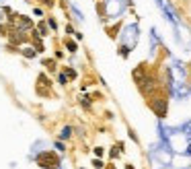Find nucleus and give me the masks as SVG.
I'll return each mask as SVG.
<instances>
[{
    "label": "nucleus",
    "instance_id": "nucleus-1",
    "mask_svg": "<svg viewBox=\"0 0 191 169\" xmlns=\"http://www.w3.org/2000/svg\"><path fill=\"white\" fill-rule=\"evenodd\" d=\"M148 105H150V110L154 111L158 118H164V115H167V110H169V99L164 95H154V97L150 95Z\"/></svg>",
    "mask_w": 191,
    "mask_h": 169
},
{
    "label": "nucleus",
    "instance_id": "nucleus-2",
    "mask_svg": "<svg viewBox=\"0 0 191 169\" xmlns=\"http://www.w3.org/2000/svg\"><path fill=\"white\" fill-rule=\"evenodd\" d=\"M37 165H41L43 169H58V157L51 153H41L37 157Z\"/></svg>",
    "mask_w": 191,
    "mask_h": 169
},
{
    "label": "nucleus",
    "instance_id": "nucleus-3",
    "mask_svg": "<svg viewBox=\"0 0 191 169\" xmlns=\"http://www.w3.org/2000/svg\"><path fill=\"white\" fill-rule=\"evenodd\" d=\"M132 76H134V80H136V84H138V87H140V84H142L144 83V80H146V66H138V68L136 70H134V72H132Z\"/></svg>",
    "mask_w": 191,
    "mask_h": 169
},
{
    "label": "nucleus",
    "instance_id": "nucleus-4",
    "mask_svg": "<svg viewBox=\"0 0 191 169\" xmlns=\"http://www.w3.org/2000/svg\"><path fill=\"white\" fill-rule=\"evenodd\" d=\"M43 66L49 70V72H54V70H56V62H54V60H43Z\"/></svg>",
    "mask_w": 191,
    "mask_h": 169
},
{
    "label": "nucleus",
    "instance_id": "nucleus-5",
    "mask_svg": "<svg viewBox=\"0 0 191 169\" xmlns=\"http://www.w3.org/2000/svg\"><path fill=\"white\" fill-rule=\"evenodd\" d=\"M66 48H68V52H76V41H72V39H66Z\"/></svg>",
    "mask_w": 191,
    "mask_h": 169
},
{
    "label": "nucleus",
    "instance_id": "nucleus-6",
    "mask_svg": "<svg viewBox=\"0 0 191 169\" xmlns=\"http://www.w3.org/2000/svg\"><path fill=\"white\" fill-rule=\"evenodd\" d=\"M70 134H72V128H68V126H66V128L62 130V134H60V136H62V138H70Z\"/></svg>",
    "mask_w": 191,
    "mask_h": 169
},
{
    "label": "nucleus",
    "instance_id": "nucleus-7",
    "mask_svg": "<svg viewBox=\"0 0 191 169\" xmlns=\"http://www.w3.org/2000/svg\"><path fill=\"white\" fill-rule=\"evenodd\" d=\"M93 165H95V169H103V167H105V163H103L101 159H95V161H93Z\"/></svg>",
    "mask_w": 191,
    "mask_h": 169
},
{
    "label": "nucleus",
    "instance_id": "nucleus-8",
    "mask_svg": "<svg viewBox=\"0 0 191 169\" xmlns=\"http://www.w3.org/2000/svg\"><path fill=\"white\" fill-rule=\"evenodd\" d=\"M66 76H68V79H76V70L68 68V70H66Z\"/></svg>",
    "mask_w": 191,
    "mask_h": 169
},
{
    "label": "nucleus",
    "instance_id": "nucleus-9",
    "mask_svg": "<svg viewBox=\"0 0 191 169\" xmlns=\"http://www.w3.org/2000/svg\"><path fill=\"white\" fill-rule=\"evenodd\" d=\"M23 56H25V58H33L35 52H33V50H23Z\"/></svg>",
    "mask_w": 191,
    "mask_h": 169
},
{
    "label": "nucleus",
    "instance_id": "nucleus-10",
    "mask_svg": "<svg viewBox=\"0 0 191 169\" xmlns=\"http://www.w3.org/2000/svg\"><path fill=\"white\" fill-rule=\"evenodd\" d=\"M93 153L97 155V157H103V153H105V151L101 149V146H97V149H93Z\"/></svg>",
    "mask_w": 191,
    "mask_h": 169
},
{
    "label": "nucleus",
    "instance_id": "nucleus-11",
    "mask_svg": "<svg viewBox=\"0 0 191 169\" xmlns=\"http://www.w3.org/2000/svg\"><path fill=\"white\" fill-rule=\"evenodd\" d=\"M80 103H82L84 107H88V105H91V101H88V97H82V99H80Z\"/></svg>",
    "mask_w": 191,
    "mask_h": 169
},
{
    "label": "nucleus",
    "instance_id": "nucleus-12",
    "mask_svg": "<svg viewBox=\"0 0 191 169\" xmlns=\"http://www.w3.org/2000/svg\"><path fill=\"white\" fill-rule=\"evenodd\" d=\"M60 83L66 84V83H68V76H66V74H60Z\"/></svg>",
    "mask_w": 191,
    "mask_h": 169
},
{
    "label": "nucleus",
    "instance_id": "nucleus-13",
    "mask_svg": "<svg viewBox=\"0 0 191 169\" xmlns=\"http://www.w3.org/2000/svg\"><path fill=\"white\" fill-rule=\"evenodd\" d=\"M121 56H123V58L127 56V48H125V45H121Z\"/></svg>",
    "mask_w": 191,
    "mask_h": 169
},
{
    "label": "nucleus",
    "instance_id": "nucleus-14",
    "mask_svg": "<svg viewBox=\"0 0 191 169\" xmlns=\"http://www.w3.org/2000/svg\"><path fill=\"white\" fill-rule=\"evenodd\" d=\"M125 169H136V167H134V165H125Z\"/></svg>",
    "mask_w": 191,
    "mask_h": 169
},
{
    "label": "nucleus",
    "instance_id": "nucleus-15",
    "mask_svg": "<svg viewBox=\"0 0 191 169\" xmlns=\"http://www.w3.org/2000/svg\"><path fill=\"white\" fill-rule=\"evenodd\" d=\"M107 169H115V167H113V165H109V167H107Z\"/></svg>",
    "mask_w": 191,
    "mask_h": 169
}]
</instances>
